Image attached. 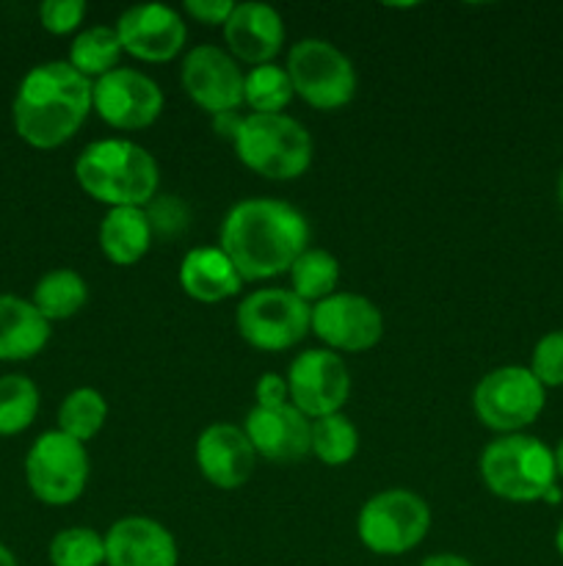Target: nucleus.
I'll return each mask as SVG.
<instances>
[{
  "instance_id": "f257e3e1",
  "label": "nucleus",
  "mask_w": 563,
  "mask_h": 566,
  "mask_svg": "<svg viewBox=\"0 0 563 566\" xmlns=\"http://www.w3.org/2000/svg\"><path fill=\"white\" fill-rule=\"evenodd\" d=\"M219 243L243 282L274 280L309 249V224L282 199H243L221 221Z\"/></svg>"
},
{
  "instance_id": "f03ea898",
  "label": "nucleus",
  "mask_w": 563,
  "mask_h": 566,
  "mask_svg": "<svg viewBox=\"0 0 563 566\" xmlns=\"http://www.w3.org/2000/svg\"><path fill=\"white\" fill-rule=\"evenodd\" d=\"M94 83L70 61H44L20 81L11 105L17 136L36 149L70 142L94 111Z\"/></svg>"
},
{
  "instance_id": "7ed1b4c3",
  "label": "nucleus",
  "mask_w": 563,
  "mask_h": 566,
  "mask_svg": "<svg viewBox=\"0 0 563 566\" xmlns=\"http://www.w3.org/2000/svg\"><path fill=\"white\" fill-rule=\"evenodd\" d=\"M75 180L108 208H147L158 197V160L136 142L103 138L77 155Z\"/></svg>"
},
{
  "instance_id": "20e7f679",
  "label": "nucleus",
  "mask_w": 563,
  "mask_h": 566,
  "mask_svg": "<svg viewBox=\"0 0 563 566\" xmlns=\"http://www.w3.org/2000/svg\"><path fill=\"white\" fill-rule=\"evenodd\" d=\"M480 479L502 501H541L557 484L555 457L539 437L502 434L480 453Z\"/></svg>"
},
{
  "instance_id": "39448f33",
  "label": "nucleus",
  "mask_w": 563,
  "mask_h": 566,
  "mask_svg": "<svg viewBox=\"0 0 563 566\" xmlns=\"http://www.w3.org/2000/svg\"><path fill=\"white\" fill-rule=\"evenodd\" d=\"M235 153L246 169L268 180H296L312 164V136L287 114H248L235 138Z\"/></svg>"
},
{
  "instance_id": "423d86ee",
  "label": "nucleus",
  "mask_w": 563,
  "mask_h": 566,
  "mask_svg": "<svg viewBox=\"0 0 563 566\" xmlns=\"http://www.w3.org/2000/svg\"><path fill=\"white\" fill-rule=\"evenodd\" d=\"M544 403V385L522 365H502L489 370L472 392L475 418L500 437L522 434V429L539 420Z\"/></svg>"
},
{
  "instance_id": "0eeeda50",
  "label": "nucleus",
  "mask_w": 563,
  "mask_h": 566,
  "mask_svg": "<svg viewBox=\"0 0 563 566\" xmlns=\"http://www.w3.org/2000/svg\"><path fill=\"white\" fill-rule=\"evenodd\" d=\"M287 77L293 92L318 111H337L357 94V70L351 59L326 39H301L287 53Z\"/></svg>"
},
{
  "instance_id": "6e6552de",
  "label": "nucleus",
  "mask_w": 563,
  "mask_h": 566,
  "mask_svg": "<svg viewBox=\"0 0 563 566\" xmlns=\"http://www.w3.org/2000/svg\"><path fill=\"white\" fill-rule=\"evenodd\" d=\"M431 509L408 490H386L370 497L357 517L359 542L375 556H403L425 539Z\"/></svg>"
},
{
  "instance_id": "1a4fd4ad",
  "label": "nucleus",
  "mask_w": 563,
  "mask_h": 566,
  "mask_svg": "<svg viewBox=\"0 0 563 566\" xmlns=\"http://www.w3.org/2000/svg\"><path fill=\"white\" fill-rule=\"evenodd\" d=\"M86 446L72 437L55 431H44L31 446L25 457V481L33 497L47 506H70L83 495L88 484Z\"/></svg>"
},
{
  "instance_id": "9d476101",
  "label": "nucleus",
  "mask_w": 563,
  "mask_h": 566,
  "mask_svg": "<svg viewBox=\"0 0 563 566\" xmlns=\"http://www.w3.org/2000/svg\"><path fill=\"white\" fill-rule=\"evenodd\" d=\"M309 321L312 304L282 287L248 293L235 315L241 337L257 352H287L298 346L309 332Z\"/></svg>"
},
{
  "instance_id": "9b49d317",
  "label": "nucleus",
  "mask_w": 563,
  "mask_h": 566,
  "mask_svg": "<svg viewBox=\"0 0 563 566\" xmlns=\"http://www.w3.org/2000/svg\"><path fill=\"white\" fill-rule=\"evenodd\" d=\"M290 403L309 420L337 415L351 396V374L340 354L329 348H309L287 368Z\"/></svg>"
},
{
  "instance_id": "f8f14e48",
  "label": "nucleus",
  "mask_w": 563,
  "mask_h": 566,
  "mask_svg": "<svg viewBox=\"0 0 563 566\" xmlns=\"http://www.w3.org/2000/svg\"><path fill=\"white\" fill-rule=\"evenodd\" d=\"M309 329L326 343L329 352L359 354L379 346L384 335V315L359 293H331L323 302L312 304Z\"/></svg>"
},
{
  "instance_id": "ddd939ff",
  "label": "nucleus",
  "mask_w": 563,
  "mask_h": 566,
  "mask_svg": "<svg viewBox=\"0 0 563 566\" xmlns=\"http://www.w3.org/2000/svg\"><path fill=\"white\" fill-rule=\"evenodd\" d=\"M92 103L105 125L116 130H144L155 125L163 111V92L144 72L116 66L114 72L94 81Z\"/></svg>"
},
{
  "instance_id": "4468645a",
  "label": "nucleus",
  "mask_w": 563,
  "mask_h": 566,
  "mask_svg": "<svg viewBox=\"0 0 563 566\" xmlns=\"http://www.w3.org/2000/svg\"><path fill=\"white\" fill-rule=\"evenodd\" d=\"M182 88L210 116L243 105V72L230 53L215 44H199L182 61Z\"/></svg>"
},
{
  "instance_id": "2eb2a0df",
  "label": "nucleus",
  "mask_w": 563,
  "mask_h": 566,
  "mask_svg": "<svg viewBox=\"0 0 563 566\" xmlns=\"http://www.w3.org/2000/svg\"><path fill=\"white\" fill-rule=\"evenodd\" d=\"M121 50L147 64H166L182 50L188 39L185 20L160 3H141L127 9L116 22Z\"/></svg>"
},
{
  "instance_id": "dca6fc26",
  "label": "nucleus",
  "mask_w": 563,
  "mask_h": 566,
  "mask_svg": "<svg viewBox=\"0 0 563 566\" xmlns=\"http://www.w3.org/2000/svg\"><path fill=\"white\" fill-rule=\"evenodd\" d=\"M248 442L257 451V457L276 464H293L309 457V434H312V420L298 412L293 403L265 409L254 407L243 423Z\"/></svg>"
},
{
  "instance_id": "f3484780",
  "label": "nucleus",
  "mask_w": 563,
  "mask_h": 566,
  "mask_svg": "<svg viewBox=\"0 0 563 566\" xmlns=\"http://www.w3.org/2000/svg\"><path fill=\"white\" fill-rule=\"evenodd\" d=\"M196 464L204 481L219 490H241L252 479L257 451L243 429L232 423H213L199 434Z\"/></svg>"
},
{
  "instance_id": "a211bd4d",
  "label": "nucleus",
  "mask_w": 563,
  "mask_h": 566,
  "mask_svg": "<svg viewBox=\"0 0 563 566\" xmlns=\"http://www.w3.org/2000/svg\"><path fill=\"white\" fill-rule=\"evenodd\" d=\"M177 542L166 525L149 517L116 520L105 534L108 566H177Z\"/></svg>"
},
{
  "instance_id": "6ab92c4d",
  "label": "nucleus",
  "mask_w": 563,
  "mask_h": 566,
  "mask_svg": "<svg viewBox=\"0 0 563 566\" xmlns=\"http://www.w3.org/2000/svg\"><path fill=\"white\" fill-rule=\"evenodd\" d=\"M224 39L230 44L232 59H241L252 66L274 64L285 44V22L282 14L268 3H235L224 25Z\"/></svg>"
},
{
  "instance_id": "aec40b11",
  "label": "nucleus",
  "mask_w": 563,
  "mask_h": 566,
  "mask_svg": "<svg viewBox=\"0 0 563 566\" xmlns=\"http://www.w3.org/2000/svg\"><path fill=\"white\" fill-rule=\"evenodd\" d=\"M180 287L193 302L215 304L235 296L243 287V280L221 247H199L182 258Z\"/></svg>"
},
{
  "instance_id": "412c9836",
  "label": "nucleus",
  "mask_w": 563,
  "mask_h": 566,
  "mask_svg": "<svg viewBox=\"0 0 563 566\" xmlns=\"http://www.w3.org/2000/svg\"><path fill=\"white\" fill-rule=\"evenodd\" d=\"M50 343V321L20 296H0V363H25Z\"/></svg>"
},
{
  "instance_id": "4be33fe9",
  "label": "nucleus",
  "mask_w": 563,
  "mask_h": 566,
  "mask_svg": "<svg viewBox=\"0 0 563 566\" xmlns=\"http://www.w3.org/2000/svg\"><path fill=\"white\" fill-rule=\"evenodd\" d=\"M152 238L144 208H110L99 221V249L114 265H136L149 252Z\"/></svg>"
},
{
  "instance_id": "5701e85b",
  "label": "nucleus",
  "mask_w": 563,
  "mask_h": 566,
  "mask_svg": "<svg viewBox=\"0 0 563 566\" xmlns=\"http://www.w3.org/2000/svg\"><path fill=\"white\" fill-rule=\"evenodd\" d=\"M33 307L53 324V321H66L81 313L88 302V285L77 271L55 269L47 271L36 282L31 296Z\"/></svg>"
},
{
  "instance_id": "b1692460",
  "label": "nucleus",
  "mask_w": 563,
  "mask_h": 566,
  "mask_svg": "<svg viewBox=\"0 0 563 566\" xmlns=\"http://www.w3.org/2000/svg\"><path fill=\"white\" fill-rule=\"evenodd\" d=\"M121 42L116 28L94 25L77 33L70 48V66H75L88 81H99L103 75L114 72L121 59Z\"/></svg>"
},
{
  "instance_id": "393cba45",
  "label": "nucleus",
  "mask_w": 563,
  "mask_h": 566,
  "mask_svg": "<svg viewBox=\"0 0 563 566\" xmlns=\"http://www.w3.org/2000/svg\"><path fill=\"white\" fill-rule=\"evenodd\" d=\"M105 420H108V401L94 387H77L59 407V431L83 446L103 431Z\"/></svg>"
},
{
  "instance_id": "a878e982",
  "label": "nucleus",
  "mask_w": 563,
  "mask_h": 566,
  "mask_svg": "<svg viewBox=\"0 0 563 566\" xmlns=\"http://www.w3.org/2000/svg\"><path fill=\"white\" fill-rule=\"evenodd\" d=\"M340 282V263L326 249H307L290 265V291L304 302H323Z\"/></svg>"
},
{
  "instance_id": "bb28decb",
  "label": "nucleus",
  "mask_w": 563,
  "mask_h": 566,
  "mask_svg": "<svg viewBox=\"0 0 563 566\" xmlns=\"http://www.w3.org/2000/svg\"><path fill=\"white\" fill-rule=\"evenodd\" d=\"M359 451V431L342 412L312 420L309 453L329 468H342Z\"/></svg>"
},
{
  "instance_id": "cd10ccee",
  "label": "nucleus",
  "mask_w": 563,
  "mask_h": 566,
  "mask_svg": "<svg viewBox=\"0 0 563 566\" xmlns=\"http://www.w3.org/2000/svg\"><path fill=\"white\" fill-rule=\"evenodd\" d=\"M39 387L28 376H0V437H14L31 429L39 415Z\"/></svg>"
},
{
  "instance_id": "c85d7f7f",
  "label": "nucleus",
  "mask_w": 563,
  "mask_h": 566,
  "mask_svg": "<svg viewBox=\"0 0 563 566\" xmlns=\"http://www.w3.org/2000/svg\"><path fill=\"white\" fill-rule=\"evenodd\" d=\"M293 97H296V92H293V83L287 77L285 66H252V72L243 77V103L254 114H285Z\"/></svg>"
},
{
  "instance_id": "c756f323",
  "label": "nucleus",
  "mask_w": 563,
  "mask_h": 566,
  "mask_svg": "<svg viewBox=\"0 0 563 566\" xmlns=\"http://www.w3.org/2000/svg\"><path fill=\"white\" fill-rule=\"evenodd\" d=\"M47 556L53 566H103L105 539L94 528L75 525L53 536Z\"/></svg>"
},
{
  "instance_id": "7c9ffc66",
  "label": "nucleus",
  "mask_w": 563,
  "mask_h": 566,
  "mask_svg": "<svg viewBox=\"0 0 563 566\" xmlns=\"http://www.w3.org/2000/svg\"><path fill=\"white\" fill-rule=\"evenodd\" d=\"M530 374L546 387H563V329L546 332L530 354Z\"/></svg>"
},
{
  "instance_id": "2f4dec72",
  "label": "nucleus",
  "mask_w": 563,
  "mask_h": 566,
  "mask_svg": "<svg viewBox=\"0 0 563 566\" xmlns=\"http://www.w3.org/2000/svg\"><path fill=\"white\" fill-rule=\"evenodd\" d=\"M144 210H147L152 235L158 232L163 238H177L188 227V208L180 197H155Z\"/></svg>"
},
{
  "instance_id": "473e14b6",
  "label": "nucleus",
  "mask_w": 563,
  "mask_h": 566,
  "mask_svg": "<svg viewBox=\"0 0 563 566\" xmlns=\"http://www.w3.org/2000/svg\"><path fill=\"white\" fill-rule=\"evenodd\" d=\"M86 17V3L83 0H44L39 6V20L42 28L53 36H66V33L77 31V25Z\"/></svg>"
},
{
  "instance_id": "72a5a7b5",
  "label": "nucleus",
  "mask_w": 563,
  "mask_h": 566,
  "mask_svg": "<svg viewBox=\"0 0 563 566\" xmlns=\"http://www.w3.org/2000/svg\"><path fill=\"white\" fill-rule=\"evenodd\" d=\"M185 11L202 25H226L235 3L232 0H185Z\"/></svg>"
},
{
  "instance_id": "f704fd0d",
  "label": "nucleus",
  "mask_w": 563,
  "mask_h": 566,
  "mask_svg": "<svg viewBox=\"0 0 563 566\" xmlns=\"http://www.w3.org/2000/svg\"><path fill=\"white\" fill-rule=\"evenodd\" d=\"M254 396H257V407L274 409L282 403H290V390H287V379L279 374H265L259 376L257 387H254Z\"/></svg>"
},
{
  "instance_id": "c9c22d12",
  "label": "nucleus",
  "mask_w": 563,
  "mask_h": 566,
  "mask_svg": "<svg viewBox=\"0 0 563 566\" xmlns=\"http://www.w3.org/2000/svg\"><path fill=\"white\" fill-rule=\"evenodd\" d=\"M241 125H243V116H237L235 111H226V114H215L213 116V130L219 133L221 138H230L232 144H235Z\"/></svg>"
},
{
  "instance_id": "e433bc0d",
  "label": "nucleus",
  "mask_w": 563,
  "mask_h": 566,
  "mask_svg": "<svg viewBox=\"0 0 563 566\" xmlns=\"http://www.w3.org/2000/svg\"><path fill=\"white\" fill-rule=\"evenodd\" d=\"M419 566H475L467 558L456 556V553H436V556H428Z\"/></svg>"
},
{
  "instance_id": "4c0bfd02",
  "label": "nucleus",
  "mask_w": 563,
  "mask_h": 566,
  "mask_svg": "<svg viewBox=\"0 0 563 566\" xmlns=\"http://www.w3.org/2000/svg\"><path fill=\"white\" fill-rule=\"evenodd\" d=\"M541 501H544V503H550V506H557V503H561L563 501V492H561V486H552V490H546V495L544 497H541Z\"/></svg>"
},
{
  "instance_id": "58836bf2",
  "label": "nucleus",
  "mask_w": 563,
  "mask_h": 566,
  "mask_svg": "<svg viewBox=\"0 0 563 566\" xmlns=\"http://www.w3.org/2000/svg\"><path fill=\"white\" fill-rule=\"evenodd\" d=\"M0 566H20V564H17L14 553H11L9 547L3 545V542H0Z\"/></svg>"
},
{
  "instance_id": "ea45409f",
  "label": "nucleus",
  "mask_w": 563,
  "mask_h": 566,
  "mask_svg": "<svg viewBox=\"0 0 563 566\" xmlns=\"http://www.w3.org/2000/svg\"><path fill=\"white\" fill-rule=\"evenodd\" d=\"M552 457H555V473L557 479H563V440L557 442V448L552 451Z\"/></svg>"
},
{
  "instance_id": "a19ab883",
  "label": "nucleus",
  "mask_w": 563,
  "mask_h": 566,
  "mask_svg": "<svg viewBox=\"0 0 563 566\" xmlns=\"http://www.w3.org/2000/svg\"><path fill=\"white\" fill-rule=\"evenodd\" d=\"M555 547H557V556L563 558V520H561V525H557V531H555Z\"/></svg>"
},
{
  "instance_id": "79ce46f5",
  "label": "nucleus",
  "mask_w": 563,
  "mask_h": 566,
  "mask_svg": "<svg viewBox=\"0 0 563 566\" xmlns=\"http://www.w3.org/2000/svg\"><path fill=\"white\" fill-rule=\"evenodd\" d=\"M557 202H561V210H563V171H561V180H557Z\"/></svg>"
}]
</instances>
